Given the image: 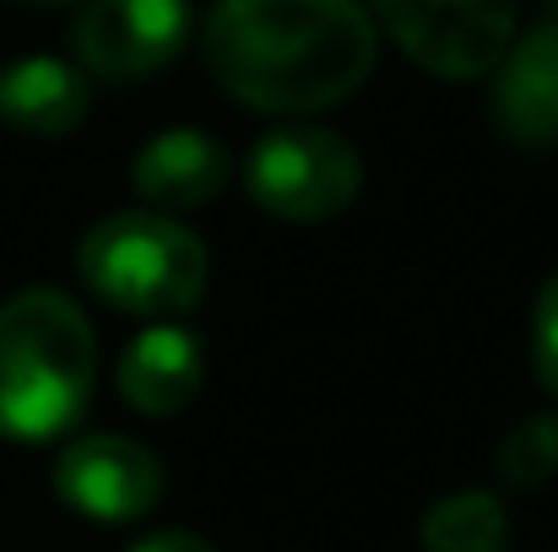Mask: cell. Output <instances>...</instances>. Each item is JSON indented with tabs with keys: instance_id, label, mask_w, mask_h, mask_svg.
Listing matches in <instances>:
<instances>
[{
	"instance_id": "30bf717a",
	"label": "cell",
	"mask_w": 558,
	"mask_h": 552,
	"mask_svg": "<svg viewBox=\"0 0 558 552\" xmlns=\"http://www.w3.org/2000/svg\"><path fill=\"white\" fill-rule=\"evenodd\" d=\"M131 180H136V195L163 217L195 211L228 184V152H222V142H211L201 131H163L136 152Z\"/></svg>"
},
{
	"instance_id": "7c38bea8",
	"label": "cell",
	"mask_w": 558,
	"mask_h": 552,
	"mask_svg": "<svg viewBox=\"0 0 558 552\" xmlns=\"http://www.w3.org/2000/svg\"><path fill=\"white\" fill-rule=\"evenodd\" d=\"M417 542L423 552H510V515L494 493L461 488L423 515Z\"/></svg>"
},
{
	"instance_id": "277c9868",
	"label": "cell",
	"mask_w": 558,
	"mask_h": 552,
	"mask_svg": "<svg viewBox=\"0 0 558 552\" xmlns=\"http://www.w3.org/2000/svg\"><path fill=\"white\" fill-rule=\"evenodd\" d=\"M244 184L266 217L282 222H326L342 217L364 184V163L348 136L320 125H282L255 142Z\"/></svg>"
},
{
	"instance_id": "3957f363",
	"label": "cell",
	"mask_w": 558,
	"mask_h": 552,
	"mask_svg": "<svg viewBox=\"0 0 558 552\" xmlns=\"http://www.w3.org/2000/svg\"><path fill=\"white\" fill-rule=\"evenodd\" d=\"M76 271L104 304L125 315L169 320L201 304L211 260L185 222L163 211H114L98 228H87L76 249Z\"/></svg>"
},
{
	"instance_id": "6da1fadb",
	"label": "cell",
	"mask_w": 558,
	"mask_h": 552,
	"mask_svg": "<svg viewBox=\"0 0 558 552\" xmlns=\"http://www.w3.org/2000/svg\"><path fill=\"white\" fill-rule=\"evenodd\" d=\"M206 65L244 109L315 114L364 87L374 22L353 0H222L206 22Z\"/></svg>"
},
{
	"instance_id": "2e32d148",
	"label": "cell",
	"mask_w": 558,
	"mask_h": 552,
	"mask_svg": "<svg viewBox=\"0 0 558 552\" xmlns=\"http://www.w3.org/2000/svg\"><path fill=\"white\" fill-rule=\"evenodd\" d=\"M22 5H65V0H22Z\"/></svg>"
},
{
	"instance_id": "9c48e42d",
	"label": "cell",
	"mask_w": 558,
	"mask_h": 552,
	"mask_svg": "<svg viewBox=\"0 0 558 552\" xmlns=\"http://www.w3.org/2000/svg\"><path fill=\"white\" fill-rule=\"evenodd\" d=\"M120 395L147 412V417H169L185 412L190 401L201 395L206 379V353L195 342V331L185 326H147L142 336H131V347L120 353Z\"/></svg>"
},
{
	"instance_id": "9a60e30c",
	"label": "cell",
	"mask_w": 558,
	"mask_h": 552,
	"mask_svg": "<svg viewBox=\"0 0 558 552\" xmlns=\"http://www.w3.org/2000/svg\"><path fill=\"white\" fill-rule=\"evenodd\" d=\"M131 552H217V548L206 537H195V531H158V537L136 542Z\"/></svg>"
},
{
	"instance_id": "7a4b0ae2",
	"label": "cell",
	"mask_w": 558,
	"mask_h": 552,
	"mask_svg": "<svg viewBox=\"0 0 558 552\" xmlns=\"http://www.w3.org/2000/svg\"><path fill=\"white\" fill-rule=\"evenodd\" d=\"M93 326L54 293L27 287L0 304V439L44 444L65 433L93 395Z\"/></svg>"
},
{
	"instance_id": "8fae6325",
	"label": "cell",
	"mask_w": 558,
	"mask_h": 552,
	"mask_svg": "<svg viewBox=\"0 0 558 552\" xmlns=\"http://www.w3.org/2000/svg\"><path fill=\"white\" fill-rule=\"evenodd\" d=\"M87 114V76L54 54H27L0 71V120L22 136H65Z\"/></svg>"
},
{
	"instance_id": "52a82bcc",
	"label": "cell",
	"mask_w": 558,
	"mask_h": 552,
	"mask_svg": "<svg viewBox=\"0 0 558 552\" xmlns=\"http://www.w3.org/2000/svg\"><path fill=\"white\" fill-rule=\"evenodd\" d=\"M54 493L87 520H142L163 499V461L125 433H87L54 461Z\"/></svg>"
},
{
	"instance_id": "e0dca14e",
	"label": "cell",
	"mask_w": 558,
	"mask_h": 552,
	"mask_svg": "<svg viewBox=\"0 0 558 552\" xmlns=\"http://www.w3.org/2000/svg\"><path fill=\"white\" fill-rule=\"evenodd\" d=\"M554 5H558V0H554Z\"/></svg>"
},
{
	"instance_id": "4fadbf2b",
	"label": "cell",
	"mask_w": 558,
	"mask_h": 552,
	"mask_svg": "<svg viewBox=\"0 0 558 552\" xmlns=\"http://www.w3.org/2000/svg\"><path fill=\"white\" fill-rule=\"evenodd\" d=\"M499 471L510 488H548L558 477V417H521L499 444Z\"/></svg>"
},
{
	"instance_id": "5b68a950",
	"label": "cell",
	"mask_w": 558,
	"mask_h": 552,
	"mask_svg": "<svg viewBox=\"0 0 558 552\" xmlns=\"http://www.w3.org/2000/svg\"><path fill=\"white\" fill-rule=\"evenodd\" d=\"M374 5L396 49L445 82L488 76L510 54L521 16L515 0H374Z\"/></svg>"
},
{
	"instance_id": "8992f818",
	"label": "cell",
	"mask_w": 558,
	"mask_h": 552,
	"mask_svg": "<svg viewBox=\"0 0 558 552\" xmlns=\"http://www.w3.org/2000/svg\"><path fill=\"white\" fill-rule=\"evenodd\" d=\"M185 0H93L71 27L76 60L109 82H136V76L163 71L185 49Z\"/></svg>"
},
{
	"instance_id": "ba28073f",
	"label": "cell",
	"mask_w": 558,
	"mask_h": 552,
	"mask_svg": "<svg viewBox=\"0 0 558 552\" xmlns=\"http://www.w3.org/2000/svg\"><path fill=\"white\" fill-rule=\"evenodd\" d=\"M494 120L521 147H558V22H537L494 65Z\"/></svg>"
},
{
	"instance_id": "5bb4252c",
	"label": "cell",
	"mask_w": 558,
	"mask_h": 552,
	"mask_svg": "<svg viewBox=\"0 0 558 552\" xmlns=\"http://www.w3.org/2000/svg\"><path fill=\"white\" fill-rule=\"evenodd\" d=\"M532 358H537L543 390L558 395V271L548 277V287L537 298V315H532Z\"/></svg>"
}]
</instances>
